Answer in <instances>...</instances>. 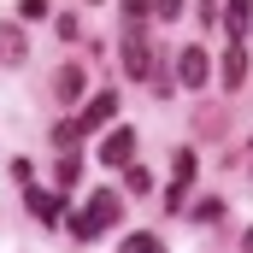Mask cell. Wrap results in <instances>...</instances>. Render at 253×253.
<instances>
[{"label": "cell", "instance_id": "1", "mask_svg": "<svg viewBox=\"0 0 253 253\" xmlns=\"http://www.w3.org/2000/svg\"><path fill=\"white\" fill-rule=\"evenodd\" d=\"M118 212H124V200H118L112 189L88 194V212H83V218H71V236H77V242H94L106 224H118Z\"/></svg>", "mask_w": 253, "mask_h": 253}, {"label": "cell", "instance_id": "2", "mask_svg": "<svg viewBox=\"0 0 253 253\" xmlns=\"http://www.w3.org/2000/svg\"><path fill=\"white\" fill-rule=\"evenodd\" d=\"M124 71H129V77H153V53H147L141 18H129V24H124Z\"/></svg>", "mask_w": 253, "mask_h": 253}, {"label": "cell", "instance_id": "3", "mask_svg": "<svg viewBox=\"0 0 253 253\" xmlns=\"http://www.w3.org/2000/svg\"><path fill=\"white\" fill-rule=\"evenodd\" d=\"M112 112H118V94H112V88H100V94L88 100V112L77 118V129H106V124H112Z\"/></svg>", "mask_w": 253, "mask_h": 253}, {"label": "cell", "instance_id": "4", "mask_svg": "<svg viewBox=\"0 0 253 253\" xmlns=\"http://www.w3.org/2000/svg\"><path fill=\"white\" fill-rule=\"evenodd\" d=\"M129 153H135V129H124V124L100 141V165H129Z\"/></svg>", "mask_w": 253, "mask_h": 253}, {"label": "cell", "instance_id": "5", "mask_svg": "<svg viewBox=\"0 0 253 253\" xmlns=\"http://www.w3.org/2000/svg\"><path fill=\"white\" fill-rule=\"evenodd\" d=\"M206 47H183V59H177V83H183V88H200V83H206Z\"/></svg>", "mask_w": 253, "mask_h": 253}, {"label": "cell", "instance_id": "6", "mask_svg": "<svg viewBox=\"0 0 253 253\" xmlns=\"http://www.w3.org/2000/svg\"><path fill=\"white\" fill-rule=\"evenodd\" d=\"M24 59H30L24 30H18V24H0V65H24Z\"/></svg>", "mask_w": 253, "mask_h": 253}, {"label": "cell", "instance_id": "7", "mask_svg": "<svg viewBox=\"0 0 253 253\" xmlns=\"http://www.w3.org/2000/svg\"><path fill=\"white\" fill-rule=\"evenodd\" d=\"M242 83H248V47L230 42V53H224V88H242Z\"/></svg>", "mask_w": 253, "mask_h": 253}, {"label": "cell", "instance_id": "8", "mask_svg": "<svg viewBox=\"0 0 253 253\" xmlns=\"http://www.w3.org/2000/svg\"><path fill=\"white\" fill-rule=\"evenodd\" d=\"M24 200H30V212H36L42 224H59V194H47V189H30V183H24Z\"/></svg>", "mask_w": 253, "mask_h": 253}, {"label": "cell", "instance_id": "9", "mask_svg": "<svg viewBox=\"0 0 253 253\" xmlns=\"http://www.w3.org/2000/svg\"><path fill=\"white\" fill-rule=\"evenodd\" d=\"M248 12H253V0H230V18H224L230 42H242V36H248Z\"/></svg>", "mask_w": 253, "mask_h": 253}, {"label": "cell", "instance_id": "10", "mask_svg": "<svg viewBox=\"0 0 253 253\" xmlns=\"http://www.w3.org/2000/svg\"><path fill=\"white\" fill-rule=\"evenodd\" d=\"M218 218H224V200H218V194L194 200V224H218Z\"/></svg>", "mask_w": 253, "mask_h": 253}, {"label": "cell", "instance_id": "11", "mask_svg": "<svg viewBox=\"0 0 253 253\" xmlns=\"http://www.w3.org/2000/svg\"><path fill=\"white\" fill-rule=\"evenodd\" d=\"M59 94H65V100L83 94V71H77V65H65V71H59Z\"/></svg>", "mask_w": 253, "mask_h": 253}, {"label": "cell", "instance_id": "12", "mask_svg": "<svg viewBox=\"0 0 253 253\" xmlns=\"http://www.w3.org/2000/svg\"><path fill=\"white\" fill-rule=\"evenodd\" d=\"M124 183H129V194H147V189H153V171H147V165H129Z\"/></svg>", "mask_w": 253, "mask_h": 253}, {"label": "cell", "instance_id": "13", "mask_svg": "<svg viewBox=\"0 0 253 253\" xmlns=\"http://www.w3.org/2000/svg\"><path fill=\"white\" fill-rule=\"evenodd\" d=\"M77 177H83V159H71V153H65V159H59V189H71Z\"/></svg>", "mask_w": 253, "mask_h": 253}, {"label": "cell", "instance_id": "14", "mask_svg": "<svg viewBox=\"0 0 253 253\" xmlns=\"http://www.w3.org/2000/svg\"><path fill=\"white\" fill-rule=\"evenodd\" d=\"M189 183H194V153L183 147V153H177V189H189Z\"/></svg>", "mask_w": 253, "mask_h": 253}, {"label": "cell", "instance_id": "15", "mask_svg": "<svg viewBox=\"0 0 253 253\" xmlns=\"http://www.w3.org/2000/svg\"><path fill=\"white\" fill-rule=\"evenodd\" d=\"M18 18H47V0H24V6H18Z\"/></svg>", "mask_w": 253, "mask_h": 253}, {"label": "cell", "instance_id": "16", "mask_svg": "<svg viewBox=\"0 0 253 253\" xmlns=\"http://www.w3.org/2000/svg\"><path fill=\"white\" fill-rule=\"evenodd\" d=\"M153 6H159V24H171V18L183 12V0H153Z\"/></svg>", "mask_w": 253, "mask_h": 253}, {"label": "cell", "instance_id": "17", "mask_svg": "<svg viewBox=\"0 0 253 253\" xmlns=\"http://www.w3.org/2000/svg\"><path fill=\"white\" fill-rule=\"evenodd\" d=\"M153 12V0H124V18H147Z\"/></svg>", "mask_w": 253, "mask_h": 253}]
</instances>
